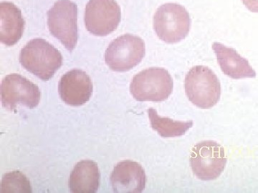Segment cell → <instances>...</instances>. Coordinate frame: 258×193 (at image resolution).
I'll return each mask as SVG.
<instances>
[{
    "mask_svg": "<svg viewBox=\"0 0 258 193\" xmlns=\"http://www.w3.org/2000/svg\"><path fill=\"white\" fill-rule=\"evenodd\" d=\"M212 49L222 72L226 75L234 79L256 77L255 71L248 61L241 57L233 48L226 47L219 42H214Z\"/></svg>",
    "mask_w": 258,
    "mask_h": 193,
    "instance_id": "obj_12",
    "label": "cell"
},
{
    "mask_svg": "<svg viewBox=\"0 0 258 193\" xmlns=\"http://www.w3.org/2000/svg\"><path fill=\"white\" fill-rule=\"evenodd\" d=\"M147 112L153 130H155L162 138L182 136L190 128H192L193 121L177 122L169 118H163L158 115L157 111L154 108H149Z\"/></svg>",
    "mask_w": 258,
    "mask_h": 193,
    "instance_id": "obj_15",
    "label": "cell"
},
{
    "mask_svg": "<svg viewBox=\"0 0 258 193\" xmlns=\"http://www.w3.org/2000/svg\"><path fill=\"white\" fill-rule=\"evenodd\" d=\"M58 92L66 104L75 107L83 106L92 95V81L84 71L73 69L61 77Z\"/></svg>",
    "mask_w": 258,
    "mask_h": 193,
    "instance_id": "obj_10",
    "label": "cell"
},
{
    "mask_svg": "<svg viewBox=\"0 0 258 193\" xmlns=\"http://www.w3.org/2000/svg\"><path fill=\"white\" fill-rule=\"evenodd\" d=\"M25 20L21 10L13 3L3 2L0 4V39L6 46H13L23 36Z\"/></svg>",
    "mask_w": 258,
    "mask_h": 193,
    "instance_id": "obj_13",
    "label": "cell"
},
{
    "mask_svg": "<svg viewBox=\"0 0 258 193\" xmlns=\"http://www.w3.org/2000/svg\"><path fill=\"white\" fill-rule=\"evenodd\" d=\"M146 54L145 43L139 37L126 34L110 44L105 61L111 70L127 72L138 65Z\"/></svg>",
    "mask_w": 258,
    "mask_h": 193,
    "instance_id": "obj_6",
    "label": "cell"
},
{
    "mask_svg": "<svg viewBox=\"0 0 258 193\" xmlns=\"http://www.w3.org/2000/svg\"><path fill=\"white\" fill-rule=\"evenodd\" d=\"M101 173L96 162L80 161L69 177V189L74 193H96L99 188Z\"/></svg>",
    "mask_w": 258,
    "mask_h": 193,
    "instance_id": "obj_14",
    "label": "cell"
},
{
    "mask_svg": "<svg viewBox=\"0 0 258 193\" xmlns=\"http://www.w3.org/2000/svg\"><path fill=\"white\" fill-rule=\"evenodd\" d=\"M120 17V8L115 0H90L86 5L85 24L92 35L107 36L118 28Z\"/></svg>",
    "mask_w": 258,
    "mask_h": 193,
    "instance_id": "obj_9",
    "label": "cell"
},
{
    "mask_svg": "<svg viewBox=\"0 0 258 193\" xmlns=\"http://www.w3.org/2000/svg\"><path fill=\"white\" fill-rule=\"evenodd\" d=\"M111 183L114 192H142L147 184L145 170L137 162L122 161L113 168L111 175Z\"/></svg>",
    "mask_w": 258,
    "mask_h": 193,
    "instance_id": "obj_11",
    "label": "cell"
},
{
    "mask_svg": "<svg viewBox=\"0 0 258 193\" xmlns=\"http://www.w3.org/2000/svg\"><path fill=\"white\" fill-rule=\"evenodd\" d=\"M191 170L199 179L218 178L227 164L223 147L212 140H205L193 147L190 155Z\"/></svg>",
    "mask_w": 258,
    "mask_h": 193,
    "instance_id": "obj_7",
    "label": "cell"
},
{
    "mask_svg": "<svg viewBox=\"0 0 258 193\" xmlns=\"http://www.w3.org/2000/svg\"><path fill=\"white\" fill-rule=\"evenodd\" d=\"M173 85L172 77L166 69L151 67L134 76L130 91L137 101L162 102L171 95Z\"/></svg>",
    "mask_w": 258,
    "mask_h": 193,
    "instance_id": "obj_3",
    "label": "cell"
},
{
    "mask_svg": "<svg viewBox=\"0 0 258 193\" xmlns=\"http://www.w3.org/2000/svg\"><path fill=\"white\" fill-rule=\"evenodd\" d=\"M40 99L38 86L20 74H8L2 82V104L8 111H15L19 105L33 109L38 106Z\"/></svg>",
    "mask_w": 258,
    "mask_h": 193,
    "instance_id": "obj_8",
    "label": "cell"
},
{
    "mask_svg": "<svg viewBox=\"0 0 258 193\" xmlns=\"http://www.w3.org/2000/svg\"><path fill=\"white\" fill-rule=\"evenodd\" d=\"M244 6L252 13H258V0H242Z\"/></svg>",
    "mask_w": 258,
    "mask_h": 193,
    "instance_id": "obj_17",
    "label": "cell"
},
{
    "mask_svg": "<svg viewBox=\"0 0 258 193\" xmlns=\"http://www.w3.org/2000/svg\"><path fill=\"white\" fill-rule=\"evenodd\" d=\"M184 86L188 99L201 109L211 108L220 101L221 84L215 72L208 67H193L186 74Z\"/></svg>",
    "mask_w": 258,
    "mask_h": 193,
    "instance_id": "obj_2",
    "label": "cell"
},
{
    "mask_svg": "<svg viewBox=\"0 0 258 193\" xmlns=\"http://www.w3.org/2000/svg\"><path fill=\"white\" fill-rule=\"evenodd\" d=\"M1 192L32 193L30 180L20 171L15 170L5 173L1 182Z\"/></svg>",
    "mask_w": 258,
    "mask_h": 193,
    "instance_id": "obj_16",
    "label": "cell"
},
{
    "mask_svg": "<svg viewBox=\"0 0 258 193\" xmlns=\"http://www.w3.org/2000/svg\"><path fill=\"white\" fill-rule=\"evenodd\" d=\"M20 62L28 72L42 80L47 81L60 68L62 57L60 52L46 40L36 38L22 49Z\"/></svg>",
    "mask_w": 258,
    "mask_h": 193,
    "instance_id": "obj_1",
    "label": "cell"
},
{
    "mask_svg": "<svg viewBox=\"0 0 258 193\" xmlns=\"http://www.w3.org/2000/svg\"><path fill=\"white\" fill-rule=\"evenodd\" d=\"M191 28L189 13L181 5L166 3L158 8L154 18V28L158 37L166 43L184 40Z\"/></svg>",
    "mask_w": 258,
    "mask_h": 193,
    "instance_id": "obj_4",
    "label": "cell"
},
{
    "mask_svg": "<svg viewBox=\"0 0 258 193\" xmlns=\"http://www.w3.org/2000/svg\"><path fill=\"white\" fill-rule=\"evenodd\" d=\"M78 6L71 0H58L47 12V25L52 36L69 52L77 45Z\"/></svg>",
    "mask_w": 258,
    "mask_h": 193,
    "instance_id": "obj_5",
    "label": "cell"
}]
</instances>
